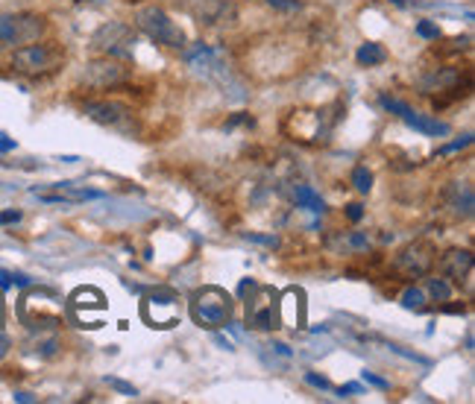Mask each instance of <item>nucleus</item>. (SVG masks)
<instances>
[{
	"mask_svg": "<svg viewBox=\"0 0 475 404\" xmlns=\"http://www.w3.org/2000/svg\"><path fill=\"white\" fill-rule=\"evenodd\" d=\"M9 349H12V337H9V334H6L3 328H0V360H3V357L9 355Z\"/></svg>",
	"mask_w": 475,
	"mask_h": 404,
	"instance_id": "c9c22d12",
	"label": "nucleus"
},
{
	"mask_svg": "<svg viewBox=\"0 0 475 404\" xmlns=\"http://www.w3.org/2000/svg\"><path fill=\"white\" fill-rule=\"evenodd\" d=\"M416 35L428 38V41H437L440 38V26L435 21H420V24H416Z\"/></svg>",
	"mask_w": 475,
	"mask_h": 404,
	"instance_id": "393cba45",
	"label": "nucleus"
},
{
	"mask_svg": "<svg viewBox=\"0 0 475 404\" xmlns=\"http://www.w3.org/2000/svg\"><path fill=\"white\" fill-rule=\"evenodd\" d=\"M15 401H36V396H30V393H15Z\"/></svg>",
	"mask_w": 475,
	"mask_h": 404,
	"instance_id": "37998d69",
	"label": "nucleus"
},
{
	"mask_svg": "<svg viewBox=\"0 0 475 404\" xmlns=\"http://www.w3.org/2000/svg\"><path fill=\"white\" fill-rule=\"evenodd\" d=\"M293 202H297L299 208H309V211L320 214L323 211V200H320V193L311 188V185H293Z\"/></svg>",
	"mask_w": 475,
	"mask_h": 404,
	"instance_id": "a211bd4d",
	"label": "nucleus"
},
{
	"mask_svg": "<svg viewBox=\"0 0 475 404\" xmlns=\"http://www.w3.org/2000/svg\"><path fill=\"white\" fill-rule=\"evenodd\" d=\"M12 223H21V211H0V226H12Z\"/></svg>",
	"mask_w": 475,
	"mask_h": 404,
	"instance_id": "e433bc0d",
	"label": "nucleus"
},
{
	"mask_svg": "<svg viewBox=\"0 0 475 404\" xmlns=\"http://www.w3.org/2000/svg\"><path fill=\"white\" fill-rule=\"evenodd\" d=\"M215 340H217V346H223L226 352H232V343H229V340H223V337H215Z\"/></svg>",
	"mask_w": 475,
	"mask_h": 404,
	"instance_id": "c03bdc74",
	"label": "nucleus"
},
{
	"mask_svg": "<svg viewBox=\"0 0 475 404\" xmlns=\"http://www.w3.org/2000/svg\"><path fill=\"white\" fill-rule=\"evenodd\" d=\"M135 26L141 30L153 45L171 47V50H182L185 47V33L176 21H171V15L162 6H138L135 9Z\"/></svg>",
	"mask_w": 475,
	"mask_h": 404,
	"instance_id": "20e7f679",
	"label": "nucleus"
},
{
	"mask_svg": "<svg viewBox=\"0 0 475 404\" xmlns=\"http://www.w3.org/2000/svg\"><path fill=\"white\" fill-rule=\"evenodd\" d=\"M469 47H472V35H464V38H449L446 45H440V47H435V56H460V53H469Z\"/></svg>",
	"mask_w": 475,
	"mask_h": 404,
	"instance_id": "6ab92c4d",
	"label": "nucleus"
},
{
	"mask_svg": "<svg viewBox=\"0 0 475 404\" xmlns=\"http://www.w3.org/2000/svg\"><path fill=\"white\" fill-rule=\"evenodd\" d=\"M469 144H472V135H464V138H458V141L440 147V156H452V152H458V150H467Z\"/></svg>",
	"mask_w": 475,
	"mask_h": 404,
	"instance_id": "bb28decb",
	"label": "nucleus"
},
{
	"mask_svg": "<svg viewBox=\"0 0 475 404\" xmlns=\"http://www.w3.org/2000/svg\"><path fill=\"white\" fill-rule=\"evenodd\" d=\"M253 123H256V118L249 115V111H235V115H232L226 123H223V129L232 132L235 127H253Z\"/></svg>",
	"mask_w": 475,
	"mask_h": 404,
	"instance_id": "5701e85b",
	"label": "nucleus"
},
{
	"mask_svg": "<svg viewBox=\"0 0 475 404\" xmlns=\"http://www.w3.org/2000/svg\"><path fill=\"white\" fill-rule=\"evenodd\" d=\"M12 284H21V287H26L30 284V278L26 275H15V273H0V287H12Z\"/></svg>",
	"mask_w": 475,
	"mask_h": 404,
	"instance_id": "a878e982",
	"label": "nucleus"
},
{
	"mask_svg": "<svg viewBox=\"0 0 475 404\" xmlns=\"http://www.w3.org/2000/svg\"><path fill=\"white\" fill-rule=\"evenodd\" d=\"M382 106L390 111V115H399V118L411 111V106L405 103V100H396V97H387V94H382Z\"/></svg>",
	"mask_w": 475,
	"mask_h": 404,
	"instance_id": "b1692460",
	"label": "nucleus"
},
{
	"mask_svg": "<svg viewBox=\"0 0 475 404\" xmlns=\"http://www.w3.org/2000/svg\"><path fill=\"white\" fill-rule=\"evenodd\" d=\"M135 45H138V33L127 21H106L103 26H97V33L91 35L94 53L115 56V59H123V62H132Z\"/></svg>",
	"mask_w": 475,
	"mask_h": 404,
	"instance_id": "423d86ee",
	"label": "nucleus"
},
{
	"mask_svg": "<svg viewBox=\"0 0 475 404\" xmlns=\"http://www.w3.org/2000/svg\"><path fill=\"white\" fill-rule=\"evenodd\" d=\"M82 111L100 127H109V129H118V132H138V123H135V111L120 103V100H88L82 106Z\"/></svg>",
	"mask_w": 475,
	"mask_h": 404,
	"instance_id": "9d476101",
	"label": "nucleus"
},
{
	"mask_svg": "<svg viewBox=\"0 0 475 404\" xmlns=\"http://www.w3.org/2000/svg\"><path fill=\"white\" fill-rule=\"evenodd\" d=\"M361 375H364V381H367V384H373V387H379V389H390V384H387L384 378H379V375H375V372H367V369H364V372H361Z\"/></svg>",
	"mask_w": 475,
	"mask_h": 404,
	"instance_id": "f704fd0d",
	"label": "nucleus"
},
{
	"mask_svg": "<svg viewBox=\"0 0 475 404\" xmlns=\"http://www.w3.org/2000/svg\"><path fill=\"white\" fill-rule=\"evenodd\" d=\"M446 205H449L458 217H472V205H475L472 185L469 182H452V188L446 191Z\"/></svg>",
	"mask_w": 475,
	"mask_h": 404,
	"instance_id": "4468645a",
	"label": "nucleus"
},
{
	"mask_svg": "<svg viewBox=\"0 0 475 404\" xmlns=\"http://www.w3.org/2000/svg\"><path fill=\"white\" fill-rule=\"evenodd\" d=\"M106 384L115 387L118 393H123V396H138V389H135L132 384H127V381H120V378H106Z\"/></svg>",
	"mask_w": 475,
	"mask_h": 404,
	"instance_id": "7c9ffc66",
	"label": "nucleus"
},
{
	"mask_svg": "<svg viewBox=\"0 0 475 404\" xmlns=\"http://www.w3.org/2000/svg\"><path fill=\"white\" fill-rule=\"evenodd\" d=\"M426 290H428V296L435 302H449V296H452V287H449L446 278H428Z\"/></svg>",
	"mask_w": 475,
	"mask_h": 404,
	"instance_id": "412c9836",
	"label": "nucleus"
},
{
	"mask_svg": "<svg viewBox=\"0 0 475 404\" xmlns=\"http://www.w3.org/2000/svg\"><path fill=\"white\" fill-rule=\"evenodd\" d=\"M267 3L279 12H297L299 9V0H267Z\"/></svg>",
	"mask_w": 475,
	"mask_h": 404,
	"instance_id": "2f4dec72",
	"label": "nucleus"
},
{
	"mask_svg": "<svg viewBox=\"0 0 475 404\" xmlns=\"http://www.w3.org/2000/svg\"><path fill=\"white\" fill-rule=\"evenodd\" d=\"M132 76V67L130 62L115 59V56H100L86 65V74H82V82L94 91H115L120 88L123 82Z\"/></svg>",
	"mask_w": 475,
	"mask_h": 404,
	"instance_id": "1a4fd4ad",
	"label": "nucleus"
},
{
	"mask_svg": "<svg viewBox=\"0 0 475 404\" xmlns=\"http://www.w3.org/2000/svg\"><path fill=\"white\" fill-rule=\"evenodd\" d=\"M253 287H256V282H253V278H244V282H241V287H238V293H241V296H247Z\"/></svg>",
	"mask_w": 475,
	"mask_h": 404,
	"instance_id": "a19ab883",
	"label": "nucleus"
},
{
	"mask_svg": "<svg viewBox=\"0 0 475 404\" xmlns=\"http://www.w3.org/2000/svg\"><path fill=\"white\" fill-rule=\"evenodd\" d=\"M305 381H309L311 387H317V389H332V384H329V378H323V375H314V372H305Z\"/></svg>",
	"mask_w": 475,
	"mask_h": 404,
	"instance_id": "72a5a7b5",
	"label": "nucleus"
},
{
	"mask_svg": "<svg viewBox=\"0 0 475 404\" xmlns=\"http://www.w3.org/2000/svg\"><path fill=\"white\" fill-rule=\"evenodd\" d=\"M56 349H59V340H56V337H50V340H45V343H38V355H41V357L56 355Z\"/></svg>",
	"mask_w": 475,
	"mask_h": 404,
	"instance_id": "473e14b6",
	"label": "nucleus"
},
{
	"mask_svg": "<svg viewBox=\"0 0 475 404\" xmlns=\"http://www.w3.org/2000/svg\"><path fill=\"white\" fill-rule=\"evenodd\" d=\"M18 144L15 141H12V138L6 135V132H0V152H12V150H15Z\"/></svg>",
	"mask_w": 475,
	"mask_h": 404,
	"instance_id": "4c0bfd02",
	"label": "nucleus"
},
{
	"mask_svg": "<svg viewBox=\"0 0 475 404\" xmlns=\"http://www.w3.org/2000/svg\"><path fill=\"white\" fill-rule=\"evenodd\" d=\"M279 325L302 328L305 325V293L299 287H288L279 293Z\"/></svg>",
	"mask_w": 475,
	"mask_h": 404,
	"instance_id": "ddd939ff",
	"label": "nucleus"
},
{
	"mask_svg": "<svg viewBox=\"0 0 475 404\" xmlns=\"http://www.w3.org/2000/svg\"><path fill=\"white\" fill-rule=\"evenodd\" d=\"M270 349H276V352L282 355V357H290V355H293V352H290V346H288V343H279V340L270 346Z\"/></svg>",
	"mask_w": 475,
	"mask_h": 404,
	"instance_id": "ea45409f",
	"label": "nucleus"
},
{
	"mask_svg": "<svg viewBox=\"0 0 475 404\" xmlns=\"http://www.w3.org/2000/svg\"><path fill=\"white\" fill-rule=\"evenodd\" d=\"M47 33V18L38 12H0V47H24Z\"/></svg>",
	"mask_w": 475,
	"mask_h": 404,
	"instance_id": "39448f33",
	"label": "nucleus"
},
{
	"mask_svg": "<svg viewBox=\"0 0 475 404\" xmlns=\"http://www.w3.org/2000/svg\"><path fill=\"white\" fill-rule=\"evenodd\" d=\"M402 308L423 311L426 308V290H420V287H405L402 290Z\"/></svg>",
	"mask_w": 475,
	"mask_h": 404,
	"instance_id": "aec40b11",
	"label": "nucleus"
},
{
	"mask_svg": "<svg viewBox=\"0 0 475 404\" xmlns=\"http://www.w3.org/2000/svg\"><path fill=\"white\" fill-rule=\"evenodd\" d=\"M343 214H346L349 223H361V220H364V205H361V202H349L343 208Z\"/></svg>",
	"mask_w": 475,
	"mask_h": 404,
	"instance_id": "cd10ccee",
	"label": "nucleus"
},
{
	"mask_svg": "<svg viewBox=\"0 0 475 404\" xmlns=\"http://www.w3.org/2000/svg\"><path fill=\"white\" fill-rule=\"evenodd\" d=\"M65 59H68V53L59 41H30V45H24V47H15L9 65H12V71L21 76L45 79L59 71Z\"/></svg>",
	"mask_w": 475,
	"mask_h": 404,
	"instance_id": "f257e3e1",
	"label": "nucleus"
},
{
	"mask_svg": "<svg viewBox=\"0 0 475 404\" xmlns=\"http://www.w3.org/2000/svg\"><path fill=\"white\" fill-rule=\"evenodd\" d=\"M130 3H141V0H130Z\"/></svg>",
	"mask_w": 475,
	"mask_h": 404,
	"instance_id": "49530a36",
	"label": "nucleus"
},
{
	"mask_svg": "<svg viewBox=\"0 0 475 404\" xmlns=\"http://www.w3.org/2000/svg\"><path fill=\"white\" fill-rule=\"evenodd\" d=\"M229 3H232V0H229Z\"/></svg>",
	"mask_w": 475,
	"mask_h": 404,
	"instance_id": "de8ad7c7",
	"label": "nucleus"
},
{
	"mask_svg": "<svg viewBox=\"0 0 475 404\" xmlns=\"http://www.w3.org/2000/svg\"><path fill=\"white\" fill-rule=\"evenodd\" d=\"M247 302V325L256 331H273L279 328V293L273 287H253Z\"/></svg>",
	"mask_w": 475,
	"mask_h": 404,
	"instance_id": "9b49d317",
	"label": "nucleus"
},
{
	"mask_svg": "<svg viewBox=\"0 0 475 404\" xmlns=\"http://www.w3.org/2000/svg\"><path fill=\"white\" fill-rule=\"evenodd\" d=\"M390 3H396L399 9H405V6H408V3H405V0H390Z\"/></svg>",
	"mask_w": 475,
	"mask_h": 404,
	"instance_id": "a18cd8bd",
	"label": "nucleus"
},
{
	"mask_svg": "<svg viewBox=\"0 0 475 404\" xmlns=\"http://www.w3.org/2000/svg\"><path fill=\"white\" fill-rule=\"evenodd\" d=\"M346 246L349 249H367L370 246V241H367V234H361V232H352V234H346Z\"/></svg>",
	"mask_w": 475,
	"mask_h": 404,
	"instance_id": "c85d7f7f",
	"label": "nucleus"
},
{
	"mask_svg": "<svg viewBox=\"0 0 475 404\" xmlns=\"http://www.w3.org/2000/svg\"><path fill=\"white\" fill-rule=\"evenodd\" d=\"M141 319L150 328H173L182 319V299L167 287H159L141 299Z\"/></svg>",
	"mask_w": 475,
	"mask_h": 404,
	"instance_id": "0eeeda50",
	"label": "nucleus"
},
{
	"mask_svg": "<svg viewBox=\"0 0 475 404\" xmlns=\"http://www.w3.org/2000/svg\"><path fill=\"white\" fill-rule=\"evenodd\" d=\"M443 314H467V305H464V302H455V305H443Z\"/></svg>",
	"mask_w": 475,
	"mask_h": 404,
	"instance_id": "58836bf2",
	"label": "nucleus"
},
{
	"mask_svg": "<svg viewBox=\"0 0 475 404\" xmlns=\"http://www.w3.org/2000/svg\"><path fill=\"white\" fill-rule=\"evenodd\" d=\"M440 275L449 278L455 284H467V296H472V270L475 261L469 249H449V252L440 255Z\"/></svg>",
	"mask_w": 475,
	"mask_h": 404,
	"instance_id": "f8f14e48",
	"label": "nucleus"
},
{
	"mask_svg": "<svg viewBox=\"0 0 475 404\" xmlns=\"http://www.w3.org/2000/svg\"><path fill=\"white\" fill-rule=\"evenodd\" d=\"M352 188H355L358 193H370V191H373V173L367 170L364 164H358L355 170H352Z\"/></svg>",
	"mask_w": 475,
	"mask_h": 404,
	"instance_id": "4be33fe9",
	"label": "nucleus"
},
{
	"mask_svg": "<svg viewBox=\"0 0 475 404\" xmlns=\"http://www.w3.org/2000/svg\"><path fill=\"white\" fill-rule=\"evenodd\" d=\"M355 62L361 67H379V65L387 62V50L379 45V41H364V45L358 47V53H355Z\"/></svg>",
	"mask_w": 475,
	"mask_h": 404,
	"instance_id": "f3484780",
	"label": "nucleus"
},
{
	"mask_svg": "<svg viewBox=\"0 0 475 404\" xmlns=\"http://www.w3.org/2000/svg\"><path fill=\"white\" fill-rule=\"evenodd\" d=\"M247 241L261 243V246H279V238H276V234H256V232H247Z\"/></svg>",
	"mask_w": 475,
	"mask_h": 404,
	"instance_id": "c756f323",
	"label": "nucleus"
},
{
	"mask_svg": "<svg viewBox=\"0 0 475 404\" xmlns=\"http://www.w3.org/2000/svg\"><path fill=\"white\" fill-rule=\"evenodd\" d=\"M341 396H352V393H361V384H346V387H341L338 389Z\"/></svg>",
	"mask_w": 475,
	"mask_h": 404,
	"instance_id": "79ce46f5",
	"label": "nucleus"
},
{
	"mask_svg": "<svg viewBox=\"0 0 475 404\" xmlns=\"http://www.w3.org/2000/svg\"><path fill=\"white\" fill-rule=\"evenodd\" d=\"M435 261H437V246L426 238H420V241H411L408 246H402L394 255V273L414 282V278H423L431 267H435Z\"/></svg>",
	"mask_w": 475,
	"mask_h": 404,
	"instance_id": "6e6552de",
	"label": "nucleus"
},
{
	"mask_svg": "<svg viewBox=\"0 0 475 404\" xmlns=\"http://www.w3.org/2000/svg\"><path fill=\"white\" fill-rule=\"evenodd\" d=\"M232 308L235 302L223 287L215 284H205L200 290H194L191 296V319L197 323L200 328H223L232 323Z\"/></svg>",
	"mask_w": 475,
	"mask_h": 404,
	"instance_id": "7ed1b4c3",
	"label": "nucleus"
},
{
	"mask_svg": "<svg viewBox=\"0 0 475 404\" xmlns=\"http://www.w3.org/2000/svg\"><path fill=\"white\" fill-rule=\"evenodd\" d=\"M402 120L408 123L411 129H416V132H423V135H435V138H443V135H449V123L446 120H437V118H431V115H420V111H408V115H402Z\"/></svg>",
	"mask_w": 475,
	"mask_h": 404,
	"instance_id": "2eb2a0df",
	"label": "nucleus"
},
{
	"mask_svg": "<svg viewBox=\"0 0 475 404\" xmlns=\"http://www.w3.org/2000/svg\"><path fill=\"white\" fill-rule=\"evenodd\" d=\"M343 118V106L332 103L326 108H293L285 118V132L293 141H329L332 129Z\"/></svg>",
	"mask_w": 475,
	"mask_h": 404,
	"instance_id": "f03ea898",
	"label": "nucleus"
},
{
	"mask_svg": "<svg viewBox=\"0 0 475 404\" xmlns=\"http://www.w3.org/2000/svg\"><path fill=\"white\" fill-rule=\"evenodd\" d=\"M71 308L77 314H82V311H103L106 308V296L97 287H79V290H74V296H71Z\"/></svg>",
	"mask_w": 475,
	"mask_h": 404,
	"instance_id": "dca6fc26",
	"label": "nucleus"
}]
</instances>
